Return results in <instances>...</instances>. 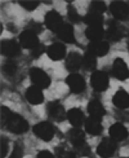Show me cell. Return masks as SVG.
<instances>
[{
    "label": "cell",
    "mask_w": 129,
    "mask_h": 158,
    "mask_svg": "<svg viewBox=\"0 0 129 158\" xmlns=\"http://www.w3.org/2000/svg\"><path fill=\"white\" fill-rule=\"evenodd\" d=\"M36 158H55L54 155L50 153V152L47 151V150H42V151L39 152L37 154Z\"/></svg>",
    "instance_id": "obj_37"
},
{
    "label": "cell",
    "mask_w": 129,
    "mask_h": 158,
    "mask_svg": "<svg viewBox=\"0 0 129 158\" xmlns=\"http://www.w3.org/2000/svg\"><path fill=\"white\" fill-rule=\"evenodd\" d=\"M57 33L58 37L66 43L71 44L74 42V29L70 24L63 23Z\"/></svg>",
    "instance_id": "obj_19"
},
{
    "label": "cell",
    "mask_w": 129,
    "mask_h": 158,
    "mask_svg": "<svg viewBox=\"0 0 129 158\" xmlns=\"http://www.w3.org/2000/svg\"><path fill=\"white\" fill-rule=\"evenodd\" d=\"M42 27H41L40 24L36 23L35 22H31L29 25V30H31V31L34 32L35 33H39V32L42 30Z\"/></svg>",
    "instance_id": "obj_35"
},
{
    "label": "cell",
    "mask_w": 129,
    "mask_h": 158,
    "mask_svg": "<svg viewBox=\"0 0 129 158\" xmlns=\"http://www.w3.org/2000/svg\"><path fill=\"white\" fill-rule=\"evenodd\" d=\"M87 110H88L91 116L99 118V119H101V118L105 114V110H104L102 104L97 99H93L89 102Z\"/></svg>",
    "instance_id": "obj_21"
},
{
    "label": "cell",
    "mask_w": 129,
    "mask_h": 158,
    "mask_svg": "<svg viewBox=\"0 0 129 158\" xmlns=\"http://www.w3.org/2000/svg\"><path fill=\"white\" fill-rule=\"evenodd\" d=\"M117 143L111 138H104L97 148V153L101 157L107 158L115 153Z\"/></svg>",
    "instance_id": "obj_5"
},
{
    "label": "cell",
    "mask_w": 129,
    "mask_h": 158,
    "mask_svg": "<svg viewBox=\"0 0 129 158\" xmlns=\"http://www.w3.org/2000/svg\"><path fill=\"white\" fill-rule=\"evenodd\" d=\"M128 51H129V41H128Z\"/></svg>",
    "instance_id": "obj_38"
},
{
    "label": "cell",
    "mask_w": 129,
    "mask_h": 158,
    "mask_svg": "<svg viewBox=\"0 0 129 158\" xmlns=\"http://www.w3.org/2000/svg\"><path fill=\"white\" fill-rule=\"evenodd\" d=\"M67 15L70 20L72 21L73 23H79L81 20V17L79 15V13H77V10L73 6H68Z\"/></svg>",
    "instance_id": "obj_30"
},
{
    "label": "cell",
    "mask_w": 129,
    "mask_h": 158,
    "mask_svg": "<svg viewBox=\"0 0 129 158\" xmlns=\"http://www.w3.org/2000/svg\"><path fill=\"white\" fill-rule=\"evenodd\" d=\"M44 51H45V47L42 44H39L37 46L35 47L33 49H32L31 55L33 56V57H35V58H37V57H40V56L44 53Z\"/></svg>",
    "instance_id": "obj_34"
},
{
    "label": "cell",
    "mask_w": 129,
    "mask_h": 158,
    "mask_svg": "<svg viewBox=\"0 0 129 158\" xmlns=\"http://www.w3.org/2000/svg\"><path fill=\"white\" fill-rule=\"evenodd\" d=\"M84 22L88 24L89 27L95 26H102L103 16L102 14L89 12L84 18Z\"/></svg>",
    "instance_id": "obj_26"
},
{
    "label": "cell",
    "mask_w": 129,
    "mask_h": 158,
    "mask_svg": "<svg viewBox=\"0 0 129 158\" xmlns=\"http://www.w3.org/2000/svg\"><path fill=\"white\" fill-rule=\"evenodd\" d=\"M30 76L35 86H37L39 89H47L50 85V77L40 68H31L30 70Z\"/></svg>",
    "instance_id": "obj_2"
},
{
    "label": "cell",
    "mask_w": 129,
    "mask_h": 158,
    "mask_svg": "<svg viewBox=\"0 0 129 158\" xmlns=\"http://www.w3.org/2000/svg\"><path fill=\"white\" fill-rule=\"evenodd\" d=\"M113 74L120 81H124L129 77V69L125 62L121 58H117L112 67Z\"/></svg>",
    "instance_id": "obj_10"
},
{
    "label": "cell",
    "mask_w": 129,
    "mask_h": 158,
    "mask_svg": "<svg viewBox=\"0 0 129 158\" xmlns=\"http://www.w3.org/2000/svg\"><path fill=\"white\" fill-rule=\"evenodd\" d=\"M67 84L74 93H81L86 87L84 79L78 74H71L67 77Z\"/></svg>",
    "instance_id": "obj_7"
},
{
    "label": "cell",
    "mask_w": 129,
    "mask_h": 158,
    "mask_svg": "<svg viewBox=\"0 0 129 158\" xmlns=\"http://www.w3.org/2000/svg\"><path fill=\"white\" fill-rule=\"evenodd\" d=\"M22 150L21 149V147L16 146V147L13 150V153H12L11 156H10V158H22Z\"/></svg>",
    "instance_id": "obj_36"
},
{
    "label": "cell",
    "mask_w": 129,
    "mask_h": 158,
    "mask_svg": "<svg viewBox=\"0 0 129 158\" xmlns=\"http://www.w3.org/2000/svg\"><path fill=\"white\" fill-rule=\"evenodd\" d=\"M45 23H46V27L54 33H57V31L60 30V28L63 24L61 16L57 12L54 10L50 11L46 13Z\"/></svg>",
    "instance_id": "obj_8"
},
{
    "label": "cell",
    "mask_w": 129,
    "mask_h": 158,
    "mask_svg": "<svg viewBox=\"0 0 129 158\" xmlns=\"http://www.w3.org/2000/svg\"><path fill=\"white\" fill-rule=\"evenodd\" d=\"M8 141L5 137H1V147H0V158H5L8 152Z\"/></svg>",
    "instance_id": "obj_33"
},
{
    "label": "cell",
    "mask_w": 129,
    "mask_h": 158,
    "mask_svg": "<svg viewBox=\"0 0 129 158\" xmlns=\"http://www.w3.org/2000/svg\"><path fill=\"white\" fill-rule=\"evenodd\" d=\"M83 64V57L77 52H72L68 55L66 60V68L68 71H75Z\"/></svg>",
    "instance_id": "obj_18"
},
{
    "label": "cell",
    "mask_w": 129,
    "mask_h": 158,
    "mask_svg": "<svg viewBox=\"0 0 129 158\" xmlns=\"http://www.w3.org/2000/svg\"><path fill=\"white\" fill-rule=\"evenodd\" d=\"M70 139L73 145L77 149H82L85 144V136L81 130L74 128L70 131Z\"/></svg>",
    "instance_id": "obj_22"
},
{
    "label": "cell",
    "mask_w": 129,
    "mask_h": 158,
    "mask_svg": "<svg viewBox=\"0 0 129 158\" xmlns=\"http://www.w3.org/2000/svg\"><path fill=\"white\" fill-rule=\"evenodd\" d=\"M26 98L32 105H39L43 102L44 97L41 89L37 86H31L26 92Z\"/></svg>",
    "instance_id": "obj_12"
},
{
    "label": "cell",
    "mask_w": 129,
    "mask_h": 158,
    "mask_svg": "<svg viewBox=\"0 0 129 158\" xmlns=\"http://www.w3.org/2000/svg\"><path fill=\"white\" fill-rule=\"evenodd\" d=\"M48 113L51 118L57 121H63L65 118L64 108L57 102H51L47 106Z\"/></svg>",
    "instance_id": "obj_13"
},
{
    "label": "cell",
    "mask_w": 129,
    "mask_h": 158,
    "mask_svg": "<svg viewBox=\"0 0 129 158\" xmlns=\"http://www.w3.org/2000/svg\"><path fill=\"white\" fill-rule=\"evenodd\" d=\"M1 123L9 131L16 134L25 133L29 128V124L26 119L4 106L1 108Z\"/></svg>",
    "instance_id": "obj_1"
},
{
    "label": "cell",
    "mask_w": 129,
    "mask_h": 158,
    "mask_svg": "<svg viewBox=\"0 0 129 158\" xmlns=\"http://www.w3.org/2000/svg\"><path fill=\"white\" fill-rule=\"evenodd\" d=\"M109 51V44L107 42L100 40V41L91 42L88 46V51L95 54V56L106 55Z\"/></svg>",
    "instance_id": "obj_15"
},
{
    "label": "cell",
    "mask_w": 129,
    "mask_h": 158,
    "mask_svg": "<svg viewBox=\"0 0 129 158\" xmlns=\"http://www.w3.org/2000/svg\"><path fill=\"white\" fill-rule=\"evenodd\" d=\"M110 10L115 18L124 20L129 16V6L121 1H115L111 3Z\"/></svg>",
    "instance_id": "obj_6"
},
{
    "label": "cell",
    "mask_w": 129,
    "mask_h": 158,
    "mask_svg": "<svg viewBox=\"0 0 129 158\" xmlns=\"http://www.w3.org/2000/svg\"><path fill=\"white\" fill-rule=\"evenodd\" d=\"M19 3L24 9L32 11V10H34L39 6V2L38 1H20Z\"/></svg>",
    "instance_id": "obj_32"
},
{
    "label": "cell",
    "mask_w": 129,
    "mask_h": 158,
    "mask_svg": "<svg viewBox=\"0 0 129 158\" xmlns=\"http://www.w3.org/2000/svg\"><path fill=\"white\" fill-rule=\"evenodd\" d=\"M105 10V3L104 2H101V1H95V2H92L90 6V9H89V12L100 13V14H102Z\"/></svg>",
    "instance_id": "obj_29"
},
{
    "label": "cell",
    "mask_w": 129,
    "mask_h": 158,
    "mask_svg": "<svg viewBox=\"0 0 129 158\" xmlns=\"http://www.w3.org/2000/svg\"><path fill=\"white\" fill-rule=\"evenodd\" d=\"M2 71L7 76H13L17 71V66L15 62L8 60L2 66Z\"/></svg>",
    "instance_id": "obj_28"
},
{
    "label": "cell",
    "mask_w": 129,
    "mask_h": 158,
    "mask_svg": "<svg viewBox=\"0 0 129 158\" xmlns=\"http://www.w3.org/2000/svg\"><path fill=\"white\" fill-rule=\"evenodd\" d=\"M19 40L22 48L26 49H33L39 44L36 33L29 30H25L21 33Z\"/></svg>",
    "instance_id": "obj_9"
},
{
    "label": "cell",
    "mask_w": 129,
    "mask_h": 158,
    "mask_svg": "<svg viewBox=\"0 0 129 158\" xmlns=\"http://www.w3.org/2000/svg\"><path fill=\"white\" fill-rule=\"evenodd\" d=\"M113 102L118 109L129 108V94L124 90H118L114 95Z\"/></svg>",
    "instance_id": "obj_20"
},
{
    "label": "cell",
    "mask_w": 129,
    "mask_h": 158,
    "mask_svg": "<svg viewBox=\"0 0 129 158\" xmlns=\"http://www.w3.org/2000/svg\"><path fill=\"white\" fill-rule=\"evenodd\" d=\"M85 129L88 133L94 136L100 135L103 131L101 119L90 116L85 123Z\"/></svg>",
    "instance_id": "obj_16"
},
{
    "label": "cell",
    "mask_w": 129,
    "mask_h": 158,
    "mask_svg": "<svg viewBox=\"0 0 129 158\" xmlns=\"http://www.w3.org/2000/svg\"><path fill=\"white\" fill-rule=\"evenodd\" d=\"M85 35L87 39L91 40V42L100 41L104 36V30L102 26L88 27L85 31Z\"/></svg>",
    "instance_id": "obj_23"
},
{
    "label": "cell",
    "mask_w": 129,
    "mask_h": 158,
    "mask_svg": "<svg viewBox=\"0 0 129 158\" xmlns=\"http://www.w3.org/2000/svg\"><path fill=\"white\" fill-rule=\"evenodd\" d=\"M121 158H129V157H121Z\"/></svg>",
    "instance_id": "obj_39"
},
{
    "label": "cell",
    "mask_w": 129,
    "mask_h": 158,
    "mask_svg": "<svg viewBox=\"0 0 129 158\" xmlns=\"http://www.w3.org/2000/svg\"><path fill=\"white\" fill-rule=\"evenodd\" d=\"M66 48L64 45L60 43H55L50 46L47 51L48 57L54 60H60L64 57Z\"/></svg>",
    "instance_id": "obj_17"
},
{
    "label": "cell",
    "mask_w": 129,
    "mask_h": 158,
    "mask_svg": "<svg viewBox=\"0 0 129 158\" xmlns=\"http://www.w3.org/2000/svg\"><path fill=\"white\" fill-rule=\"evenodd\" d=\"M55 153L57 158H75V155L72 152L66 151L64 149L60 147L56 148Z\"/></svg>",
    "instance_id": "obj_31"
},
{
    "label": "cell",
    "mask_w": 129,
    "mask_h": 158,
    "mask_svg": "<svg viewBox=\"0 0 129 158\" xmlns=\"http://www.w3.org/2000/svg\"><path fill=\"white\" fill-rule=\"evenodd\" d=\"M67 118L71 125L77 128L83 123V113L80 109L74 108L67 112Z\"/></svg>",
    "instance_id": "obj_24"
},
{
    "label": "cell",
    "mask_w": 129,
    "mask_h": 158,
    "mask_svg": "<svg viewBox=\"0 0 129 158\" xmlns=\"http://www.w3.org/2000/svg\"><path fill=\"white\" fill-rule=\"evenodd\" d=\"M33 133L37 137L43 141H50L54 135V129L50 123L47 122H41L33 127Z\"/></svg>",
    "instance_id": "obj_3"
},
{
    "label": "cell",
    "mask_w": 129,
    "mask_h": 158,
    "mask_svg": "<svg viewBox=\"0 0 129 158\" xmlns=\"http://www.w3.org/2000/svg\"><path fill=\"white\" fill-rule=\"evenodd\" d=\"M96 56L91 53L90 51H87L83 58V64L82 65L83 66V68L87 71H93L96 68Z\"/></svg>",
    "instance_id": "obj_27"
},
{
    "label": "cell",
    "mask_w": 129,
    "mask_h": 158,
    "mask_svg": "<svg viewBox=\"0 0 129 158\" xmlns=\"http://www.w3.org/2000/svg\"><path fill=\"white\" fill-rule=\"evenodd\" d=\"M111 138L113 140L116 141H122L127 138L128 135L127 129L121 123H115L110 127L109 130Z\"/></svg>",
    "instance_id": "obj_14"
},
{
    "label": "cell",
    "mask_w": 129,
    "mask_h": 158,
    "mask_svg": "<svg viewBox=\"0 0 129 158\" xmlns=\"http://www.w3.org/2000/svg\"><path fill=\"white\" fill-rule=\"evenodd\" d=\"M1 53L7 57H16L20 54V48L15 40H5L1 43Z\"/></svg>",
    "instance_id": "obj_11"
},
{
    "label": "cell",
    "mask_w": 129,
    "mask_h": 158,
    "mask_svg": "<svg viewBox=\"0 0 129 158\" xmlns=\"http://www.w3.org/2000/svg\"><path fill=\"white\" fill-rule=\"evenodd\" d=\"M108 76L104 71H97L92 74L91 83L95 91L103 92L106 90L108 86Z\"/></svg>",
    "instance_id": "obj_4"
},
{
    "label": "cell",
    "mask_w": 129,
    "mask_h": 158,
    "mask_svg": "<svg viewBox=\"0 0 129 158\" xmlns=\"http://www.w3.org/2000/svg\"><path fill=\"white\" fill-rule=\"evenodd\" d=\"M106 36L111 41H119L122 37V32L115 23H111L109 26L106 32Z\"/></svg>",
    "instance_id": "obj_25"
}]
</instances>
